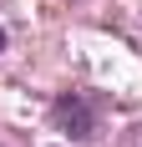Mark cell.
Returning a JSON list of instances; mask_svg holds the SVG:
<instances>
[{"label":"cell","mask_w":142,"mask_h":147,"mask_svg":"<svg viewBox=\"0 0 142 147\" xmlns=\"http://www.w3.org/2000/svg\"><path fill=\"white\" fill-rule=\"evenodd\" d=\"M51 127H56L61 137H71V142L91 137V132H97V102H91L86 91H66V96H56V102H51Z\"/></svg>","instance_id":"obj_1"},{"label":"cell","mask_w":142,"mask_h":147,"mask_svg":"<svg viewBox=\"0 0 142 147\" xmlns=\"http://www.w3.org/2000/svg\"><path fill=\"white\" fill-rule=\"evenodd\" d=\"M0 51H5V26H0Z\"/></svg>","instance_id":"obj_2"}]
</instances>
